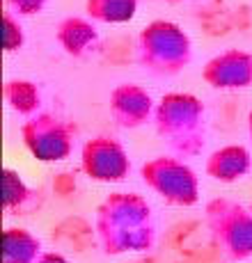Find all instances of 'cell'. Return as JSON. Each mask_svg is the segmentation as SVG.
<instances>
[{"label":"cell","instance_id":"cell-1","mask_svg":"<svg viewBox=\"0 0 252 263\" xmlns=\"http://www.w3.org/2000/svg\"><path fill=\"white\" fill-rule=\"evenodd\" d=\"M94 231L103 254L119 256L154 247L158 224L151 204L138 192H110L97 206Z\"/></svg>","mask_w":252,"mask_h":263},{"label":"cell","instance_id":"cell-2","mask_svg":"<svg viewBox=\"0 0 252 263\" xmlns=\"http://www.w3.org/2000/svg\"><path fill=\"white\" fill-rule=\"evenodd\" d=\"M154 126L176 158H195L206 144V110L195 94H165L156 103Z\"/></svg>","mask_w":252,"mask_h":263},{"label":"cell","instance_id":"cell-3","mask_svg":"<svg viewBox=\"0 0 252 263\" xmlns=\"http://www.w3.org/2000/svg\"><path fill=\"white\" fill-rule=\"evenodd\" d=\"M135 60L140 69L156 78H172L193 60L190 37L172 21H151L138 34Z\"/></svg>","mask_w":252,"mask_h":263},{"label":"cell","instance_id":"cell-4","mask_svg":"<svg viewBox=\"0 0 252 263\" xmlns=\"http://www.w3.org/2000/svg\"><path fill=\"white\" fill-rule=\"evenodd\" d=\"M204 222L213 245L231 261L252 256V211L229 197H215L204 206Z\"/></svg>","mask_w":252,"mask_h":263},{"label":"cell","instance_id":"cell-5","mask_svg":"<svg viewBox=\"0 0 252 263\" xmlns=\"http://www.w3.org/2000/svg\"><path fill=\"white\" fill-rule=\"evenodd\" d=\"M140 179L165 204L190 209L200 201V179L195 170L176 156H156L140 167Z\"/></svg>","mask_w":252,"mask_h":263},{"label":"cell","instance_id":"cell-6","mask_svg":"<svg viewBox=\"0 0 252 263\" xmlns=\"http://www.w3.org/2000/svg\"><path fill=\"white\" fill-rule=\"evenodd\" d=\"M21 140L39 163H60L74 151V128L58 115L39 110L21 126Z\"/></svg>","mask_w":252,"mask_h":263},{"label":"cell","instance_id":"cell-7","mask_svg":"<svg viewBox=\"0 0 252 263\" xmlns=\"http://www.w3.org/2000/svg\"><path fill=\"white\" fill-rule=\"evenodd\" d=\"M80 170L97 183H119L129 176L131 158L122 142L108 135H99L87 140L80 149Z\"/></svg>","mask_w":252,"mask_h":263},{"label":"cell","instance_id":"cell-8","mask_svg":"<svg viewBox=\"0 0 252 263\" xmlns=\"http://www.w3.org/2000/svg\"><path fill=\"white\" fill-rule=\"evenodd\" d=\"M202 78L213 89H243L252 85V53L229 48L211 58L202 69Z\"/></svg>","mask_w":252,"mask_h":263},{"label":"cell","instance_id":"cell-9","mask_svg":"<svg viewBox=\"0 0 252 263\" xmlns=\"http://www.w3.org/2000/svg\"><path fill=\"white\" fill-rule=\"evenodd\" d=\"M110 117L115 119V124L119 128H140L142 124L154 117L156 103L151 99V94L140 85L124 83L110 92Z\"/></svg>","mask_w":252,"mask_h":263},{"label":"cell","instance_id":"cell-10","mask_svg":"<svg viewBox=\"0 0 252 263\" xmlns=\"http://www.w3.org/2000/svg\"><path fill=\"white\" fill-rule=\"evenodd\" d=\"M252 170V154L243 144H225L206 158L204 172L218 183H236Z\"/></svg>","mask_w":252,"mask_h":263},{"label":"cell","instance_id":"cell-11","mask_svg":"<svg viewBox=\"0 0 252 263\" xmlns=\"http://www.w3.org/2000/svg\"><path fill=\"white\" fill-rule=\"evenodd\" d=\"M55 39L58 44L67 50L74 58H83L87 50H92V46L97 44L99 32L94 28V23L89 18L83 16H67L58 23L55 30Z\"/></svg>","mask_w":252,"mask_h":263},{"label":"cell","instance_id":"cell-12","mask_svg":"<svg viewBox=\"0 0 252 263\" xmlns=\"http://www.w3.org/2000/svg\"><path fill=\"white\" fill-rule=\"evenodd\" d=\"M44 254L42 240L25 227H7L3 234V263H37Z\"/></svg>","mask_w":252,"mask_h":263},{"label":"cell","instance_id":"cell-13","mask_svg":"<svg viewBox=\"0 0 252 263\" xmlns=\"http://www.w3.org/2000/svg\"><path fill=\"white\" fill-rule=\"evenodd\" d=\"M3 92L9 108L14 112L23 115V117H32L42 108V94H39V87L32 80H21V78L7 80Z\"/></svg>","mask_w":252,"mask_h":263},{"label":"cell","instance_id":"cell-14","mask_svg":"<svg viewBox=\"0 0 252 263\" xmlns=\"http://www.w3.org/2000/svg\"><path fill=\"white\" fill-rule=\"evenodd\" d=\"M85 12L99 23H126L138 12V0H85Z\"/></svg>","mask_w":252,"mask_h":263},{"label":"cell","instance_id":"cell-15","mask_svg":"<svg viewBox=\"0 0 252 263\" xmlns=\"http://www.w3.org/2000/svg\"><path fill=\"white\" fill-rule=\"evenodd\" d=\"M32 201V190L23 181V176L16 170L5 167L3 170V206L7 213L23 211Z\"/></svg>","mask_w":252,"mask_h":263},{"label":"cell","instance_id":"cell-16","mask_svg":"<svg viewBox=\"0 0 252 263\" xmlns=\"http://www.w3.org/2000/svg\"><path fill=\"white\" fill-rule=\"evenodd\" d=\"M3 23H5V34H3L5 53H14V50H19L25 44L23 25L19 23V16H14L7 9H5V14H3Z\"/></svg>","mask_w":252,"mask_h":263},{"label":"cell","instance_id":"cell-17","mask_svg":"<svg viewBox=\"0 0 252 263\" xmlns=\"http://www.w3.org/2000/svg\"><path fill=\"white\" fill-rule=\"evenodd\" d=\"M46 7V0H5V9L14 16H32Z\"/></svg>","mask_w":252,"mask_h":263},{"label":"cell","instance_id":"cell-18","mask_svg":"<svg viewBox=\"0 0 252 263\" xmlns=\"http://www.w3.org/2000/svg\"><path fill=\"white\" fill-rule=\"evenodd\" d=\"M37 263H71L62 252H44Z\"/></svg>","mask_w":252,"mask_h":263},{"label":"cell","instance_id":"cell-19","mask_svg":"<svg viewBox=\"0 0 252 263\" xmlns=\"http://www.w3.org/2000/svg\"><path fill=\"white\" fill-rule=\"evenodd\" d=\"M248 135H250V146H252V110L248 115Z\"/></svg>","mask_w":252,"mask_h":263},{"label":"cell","instance_id":"cell-20","mask_svg":"<svg viewBox=\"0 0 252 263\" xmlns=\"http://www.w3.org/2000/svg\"><path fill=\"white\" fill-rule=\"evenodd\" d=\"M170 3H179V0H170Z\"/></svg>","mask_w":252,"mask_h":263},{"label":"cell","instance_id":"cell-21","mask_svg":"<svg viewBox=\"0 0 252 263\" xmlns=\"http://www.w3.org/2000/svg\"><path fill=\"white\" fill-rule=\"evenodd\" d=\"M250 211H252V204H250Z\"/></svg>","mask_w":252,"mask_h":263}]
</instances>
